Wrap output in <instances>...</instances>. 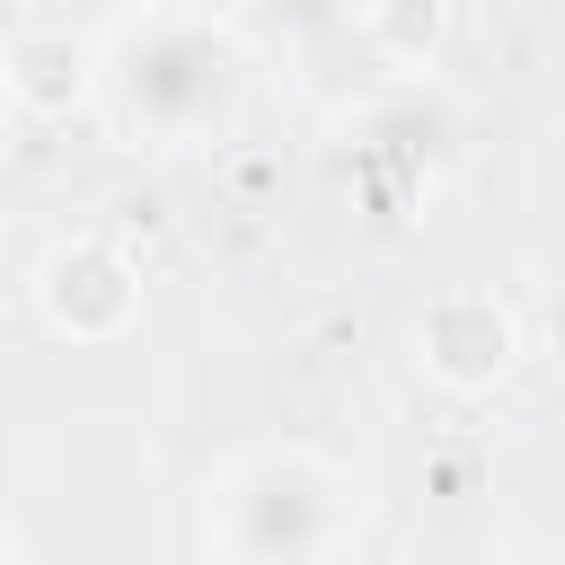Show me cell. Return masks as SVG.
<instances>
[{
    "instance_id": "obj_5",
    "label": "cell",
    "mask_w": 565,
    "mask_h": 565,
    "mask_svg": "<svg viewBox=\"0 0 565 565\" xmlns=\"http://www.w3.org/2000/svg\"><path fill=\"white\" fill-rule=\"evenodd\" d=\"M106 79L97 44L71 35V26H26L0 44V106H18L26 124H62L88 106V88Z\"/></svg>"
},
{
    "instance_id": "obj_9",
    "label": "cell",
    "mask_w": 565,
    "mask_h": 565,
    "mask_svg": "<svg viewBox=\"0 0 565 565\" xmlns=\"http://www.w3.org/2000/svg\"><path fill=\"white\" fill-rule=\"evenodd\" d=\"M9 556H26V539H18V521L0 512V565H9Z\"/></svg>"
},
{
    "instance_id": "obj_2",
    "label": "cell",
    "mask_w": 565,
    "mask_h": 565,
    "mask_svg": "<svg viewBox=\"0 0 565 565\" xmlns=\"http://www.w3.org/2000/svg\"><path fill=\"white\" fill-rule=\"evenodd\" d=\"M106 97L141 141H194L238 97V44L212 18H141L106 53Z\"/></svg>"
},
{
    "instance_id": "obj_8",
    "label": "cell",
    "mask_w": 565,
    "mask_h": 565,
    "mask_svg": "<svg viewBox=\"0 0 565 565\" xmlns=\"http://www.w3.org/2000/svg\"><path fill=\"white\" fill-rule=\"evenodd\" d=\"M539 344H547V362L565 371V256H556L547 282H539Z\"/></svg>"
},
{
    "instance_id": "obj_6",
    "label": "cell",
    "mask_w": 565,
    "mask_h": 565,
    "mask_svg": "<svg viewBox=\"0 0 565 565\" xmlns=\"http://www.w3.org/2000/svg\"><path fill=\"white\" fill-rule=\"evenodd\" d=\"M353 26L380 44V62H397V71H433L450 9H441V0H362V18H353Z\"/></svg>"
},
{
    "instance_id": "obj_3",
    "label": "cell",
    "mask_w": 565,
    "mask_h": 565,
    "mask_svg": "<svg viewBox=\"0 0 565 565\" xmlns=\"http://www.w3.org/2000/svg\"><path fill=\"white\" fill-rule=\"evenodd\" d=\"M35 309H44V327L71 335V344H115V335H132V318H141V265H132L115 238H62V247H44V265H35Z\"/></svg>"
},
{
    "instance_id": "obj_7",
    "label": "cell",
    "mask_w": 565,
    "mask_h": 565,
    "mask_svg": "<svg viewBox=\"0 0 565 565\" xmlns=\"http://www.w3.org/2000/svg\"><path fill=\"white\" fill-rule=\"evenodd\" d=\"M247 18L274 35V44H327L362 18V0H247Z\"/></svg>"
},
{
    "instance_id": "obj_1",
    "label": "cell",
    "mask_w": 565,
    "mask_h": 565,
    "mask_svg": "<svg viewBox=\"0 0 565 565\" xmlns=\"http://www.w3.org/2000/svg\"><path fill=\"white\" fill-rule=\"evenodd\" d=\"M371 521V494L353 468L318 450H247L221 477H203V547L230 565H291V556H344Z\"/></svg>"
},
{
    "instance_id": "obj_4",
    "label": "cell",
    "mask_w": 565,
    "mask_h": 565,
    "mask_svg": "<svg viewBox=\"0 0 565 565\" xmlns=\"http://www.w3.org/2000/svg\"><path fill=\"white\" fill-rule=\"evenodd\" d=\"M415 362L450 388V397H486L512 362H521V318L486 291V282H450L424 300L415 318Z\"/></svg>"
}]
</instances>
